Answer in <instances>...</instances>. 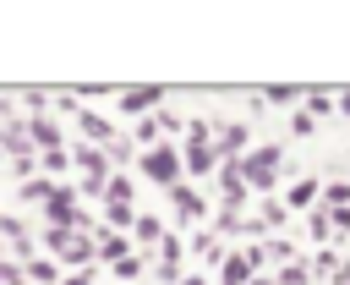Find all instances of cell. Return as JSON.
<instances>
[{
    "label": "cell",
    "mask_w": 350,
    "mask_h": 285,
    "mask_svg": "<svg viewBox=\"0 0 350 285\" xmlns=\"http://www.w3.org/2000/svg\"><path fill=\"white\" fill-rule=\"evenodd\" d=\"M44 247H49L55 263H88L98 252V241L88 230H49V225H44Z\"/></svg>",
    "instance_id": "1"
},
{
    "label": "cell",
    "mask_w": 350,
    "mask_h": 285,
    "mask_svg": "<svg viewBox=\"0 0 350 285\" xmlns=\"http://www.w3.org/2000/svg\"><path fill=\"white\" fill-rule=\"evenodd\" d=\"M180 159H186L191 175H208V170L219 164V148H213V126H208V121H191V126H186V153H180Z\"/></svg>",
    "instance_id": "2"
},
{
    "label": "cell",
    "mask_w": 350,
    "mask_h": 285,
    "mask_svg": "<svg viewBox=\"0 0 350 285\" xmlns=\"http://www.w3.org/2000/svg\"><path fill=\"white\" fill-rule=\"evenodd\" d=\"M241 164H246V181H252L257 192H273V186H279V164H284V148H279V142H262V148H252Z\"/></svg>",
    "instance_id": "3"
},
{
    "label": "cell",
    "mask_w": 350,
    "mask_h": 285,
    "mask_svg": "<svg viewBox=\"0 0 350 285\" xmlns=\"http://www.w3.org/2000/svg\"><path fill=\"white\" fill-rule=\"evenodd\" d=\"M180 153H175V142H159V148H148L142 159H137V170L148 175V181H159V186H170L175 192V181H180Z\"/></svg>",
    "instance_id": "4"
},
{
    "label": "cell",
    "mask_w": 350,
    "mask_h": 285,
    "mask_svg": "<svg viewBox=\"0 0 350 285\" xmlns=\"http://www.w3.org/2000/svg\"><path fill=\"white\" fill-rule=\"evenodd\" d=\"M213 148H219V159L230 164V159H241V148H246V126L241 121H224L219 132H213Z\"/></svg>",
    "instance_id": "5"
},
{
    "label": "cell",
    "mask_w": 350,
    "mask_h": 285,
    "mask_svg": "<svg viewBox=\"0 0 350 285\" xmlns=\"http://www.w3.org/2000/svg\"><path fill=\"white\" fill-rule=\"evenodd\" d=\"M0 236L11 241V252H16V258H27V263H33V236H27V225H22L16 214H0Z\"/></svg>",
    "instance_id": "6"
},
{
    "label": "cell",
    "mask_w": 350,
    "mask_h": 285,
    "mask_svg": "<svg viewBox=\"0 0 350 285\" xmlns=\"http://www.w3.org/2000/svg\"><path fill=\"white\" fill-rule=\"evenodd\" d=\"M159 99H164V88H126V93H120V110H126V115H142V110H153Z\"/></svg>",
    "instance_id": "7"
},
{
    "label": "cell",
    "mask_w": 350,
    "mask_h": 285,
    "mask_svg": "<svg viewBox=\"0 0 350 285\" xmlns=\"http://www.w3.org/2000/svg\"><path fill=\"white\" fill-rule=\"evenodd\" d=\"M27 132H33V148H44V153H55V148H60V126H55V121H44V115H38V121H27Z\"/></svg>",
    "instance_id": "8"
},
{
    "label": "cell",
    "mask_w": 350,
    "mask_h": 285,
    "mask_svg": "<svg viewBox=\"0 0 350 285\" xmlns=\"http://www.w3.org/2000/svg\"><path fill=\"white\" fill-rule=\"evenodd\" d=\"M27 285H60V263L55 258H33L27 263Z\"/></svg>",
    "instance_id": "9"
},
{
    "label": "cell",
    "mask_w": 350,
    "mask_h": 285,
    "mask_svg": "<svg viewBox=\"0 0 350 285\" xmlns=\"http://www.w3.org/2000/svg\"><path fill=\"white\" fill-rule=\"evenodd\" d=\"M317 186H323V181H312V175H301V181L290 186V197H284V208H306V203H317Z\"/></svg>",
    "instance_id": "10"
},
{
    "label": "cell",
    "mask_w": 350,
    "mask_h": 285,
    "mask_svg": "<svg viewBox=\"0 0 350 285\" xmlns=\"http://www.w3.org/2000/svg\"><path fill=\"white\" fill-rule=\"evenodd\" d=\"M170 203L180 208V219H197V214H202V197H197L191 186H175V192H170Z\"/></svg>",
    "instance_id": "11"
},
{
    "label": "cell",
    "mask_w": 350,
    "mask_h": 285,
    "mask_svg": "<svg viewBox=\"0 0 350 285\" xmlns=\"http://www.w3.org/2000/svg\"><path fill=\"white\" fill-rule=\"evenodd\" d=\"M126 247H131V241H126L120 230H104V236H98V258H109V263H120V258H126Z\"/></svg>",
    "instance_id": "12"
},
{
    "label": "cell",
    "mask_w": 350,
    "mask_h": 285,
    "mask_svg": "<svg viewBox=\"0 0 350 285\" xmlns=\"http://www.w3.org/2000/svg\"><path fill=\"white\" fill-rule=\"evenodd\" d=\"M82 132H88L93 142H104V148H115V132H109V121H98V115H88V110H82Z\"/></svg>",
    "instance_id": "13"
},
{
    "label": "cell",
    "mask_w": 350,
    "mask_h": 285,
    "mask_svg": "<svg viewBox=\"0 0 350 285\" xmlns=\"http://www.w3.org/2000/svg\"><path fill=\"white\" fill-rule=\"evenodd\" d=\"M131 236H137V241H142V247H153V241H164V225H159V219H148V214H142V219H137V225H131Z\"/></svg>",
    "instance_id": "14"
},
{
    "label": "cell",
    "mask_w": 350,
    "mask_h": 285,
    "mask_svg": "<svg viewBox=\"0 0 350 285\" xmlns=\"http://www.w3.org/2000/svg\"><path fill=\"white\" fill-rule=\"evenodd\" d=\"M142 269H148V258H137V252H131V258H120V263H115V274H120V280H137V274H142Z\"/></svg>",
    "instance_id": "15"
},
{
    "label": "cell",
    "mask_w": 350,
    "mask_h": 285,
    "mask_svg": "<svg viewBox=\"0 0 350 285\" xmlns=\"http://www.w3.org/2000/svg\"><path fill=\"white\" fill-rule=\"evenodd\" d=\"M131 192H137V186H131L126 175H115V181H109V203H131Z\"/></svg>",
    "instance_id": "16"
},
{
    "label": "cell",
    "mask_w": 350,
    "mask_h": 285,
    "mask_svg": "<svg viewBox=\"0 0 350 285\" xmlns=\"http://www.w3.org/2000/svg\"><path fill=\"white\" fill-rule=\"evenodd\" d=\"M295 93H301V88H262V99H268V104H290Z\"/></svg>",
    "instance_id": "17"
},
{
    "label": "cell",
    "mask_w": 350,
    "mask_h": 285,
    "mask_svg": "<svg viewBox=\"0 0 350 285\" xmlns=\"http://www.w3.org/2000/svg\"><path fill=\"white\" fill-rule=\"evenodd\" d=\"M279 280H284V285H301V280H306V263H284Z\"/></svg>",
    "instance_id": "18"
},
{
    "label": "cell",
    "mask_w": 350,
    "mask_h": 285,
    "mask_svg": "<svg viewBox=\"0 0 350 285\" xmlns=\"http://www.w3.org/2000/svg\"><path fill=\"white\" fill-rule=\"evenodd\" d=\"M345 197H350V181H328V203H334V208H339V203H345Z\"/></svg>",
    "instance_id": "19"
},
{
    "label": "cell",
    "mask_w": 350,
    "mask_h": 285,
    "mask_svg": "<svg viewBox=\"0 0 350 285\" xmlns=\"http://www.w3.org/2000/svg\"><path fill=\"white\" fill-rule=\"evenodd\" d=\"M60 285H93V280H88V274H71V280H60Z\"/></svg>",
    "instance_id": "20"
},
{
    "label": "cell",
    "mask_w": 350,
    "mask_h": 285,
    "mask_svg": "<svg viewBox=\"0 0 350 285\" xmlns=\"http://www.w3.org/2000/svg\"><path fill=\"white\" fill-rule=\"evenodd\" d=\"M180 285H208V280H202V274H186V280H180Z\"/></svg>",
    "instance_id": "21"
},
{
    "label": "cell",
    "mask_w": 350,
    "mask_h": 285,
    "mask_svg": "<svg viewBox=\"0 0 350 285\" xmlns=\"http://www.w3.org/2000/svg\"><path fill=\"white\" fill-rule=\"evenodd\" d=\"M339 110H345V115H350V88H345V93H339Z\"/></svg>",
    "instance_id": "22"
},
{
    "label": "cell",
    "mask_w": 350,
    "mask_h": 285,
    "mask_svg": "<svg viewBox=\"0 0 350 285\" xmlns=\"http://www.w3.org/2000/svg\"><path fill=\"white\" fill-rule=\"evenodd\" d=\"M252 285H273V280H252Z\"/></svg>",
    "instance_id": "23"
}]
</instances>
